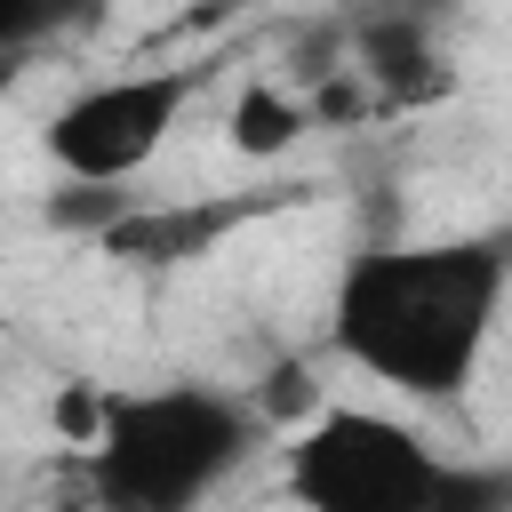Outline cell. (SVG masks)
<instances>
[{
	"label": "cell",
	"mask_w": 512,
	"mask_h": 512,
	"mask_svg": "<svg viewBox=\"0 0 512 512\" xmlns=\"http://www.w3.org/2000/svg\"><path fill=\"white\" fill-rule=\"evenodd\" d=\"M200 64H144V72H112V80H88L80 96H64L40 128L48 160L64 184H96V192H120L136 184L168 136L184 128L192 96H200Z\"/></svg>",
	"instance_id": "4"
},
{
	"label": "cell",
	"mask_w": 512,
	"mask_h": 512,
	"mask_svg": "<svg viewBox=\"0 0 512 512\" xmlns=\"http://www.w3.org/2000/svg\"><path fill=\"white\" fill-rule=\"evenodd\" d=\"M304 128H312V104H304V96H288V88H272V80L240 88V104H232V144H240V152H256V160L288 152Z\"/></svg>",
	"instance_id": "6"
},
{
	"label": "cell",
	"mask_w": 512,
	"mask_h": 512,
	"mask_svg": "<svg viewBox=\"0 0 512 512\" xmlns=\"http://www.w3.org/2000/svg\"><path fill=\"white\" fill-rule=\"evenodd\" d=\"M504 312V240L360 248L328 296V344L400 400H456Z\"/></svg>",
	"instance_id": "1"
},
{
	"label": "cell",
	"mask_w": 512,
	"mask_h": 512,
	"mask_svg": "<svg viewBox=\"0 0 512 512\" xmlns=\"http://www.w3.org/2000/svg\"><path fill=\"white\" fill-rule=\"evenodd\" d=\"M264 440L248 392L224 384H152L96 400V440L80 448L112 512H200Z\"/></svg>",
	"instance_id": "2"
},
{
	"label": "cell",
	"mask_w": 512,
	"mask_h": 512,
	"mask_svg": "<svg viewBox=\"0 0 512 512\" xmlns=\"http://www.w3.org/2000/svg\"><path fill=\"white\" fill-rule=\"evenodd\" d=\"M16 80H24V64H16V56H0V96H8Z\"/></svg>",
	"instance_id": "8"
},
{
	"label": "cell",
	"mask_w": 512,
	"mask_h": 512,
	"mask_svg": "<svg viewBox=\"0 0 512 512\" xmlns=\"http://www.w3.org/2000/svg\"><path fill=\"white\" fill-rule=\"evenodd\" d=\"M64 32V8H48V0H0V56H32V48H48Z\"/></svg>",
	"instance_id": "7"
},
{
	"label": "cell",
	"mask_w": 512,
	"mask_h": 512,
	"mask_svg": "<svg viewBox=\"0 0 512 512\" xmlns=\"http://www.w3.org/2000/svg\"><path fill=\"white\" fill-rule=\"evenodd\" d=\"M360 72L384 88V96H408V88H432V40L416 16H368L360 24Z\"/></svg>",
	"instance_id": "5"
},
{
	"label": "cell",
	"mask_w": 512,
	"mask_h": 512,
	"mask_svg": "<svg viewBox=\"0 0 512 512\" xmlns=\"http://www.w3.org/2000/svg\"><path fill=\"white\" fill-rule=\"evenodd\" d=\"M296 512H504V472L440 456L384 408H312L280 456Z\"/></svg>",
	"instance_id": "3"
}]
</instances>
